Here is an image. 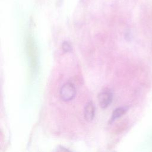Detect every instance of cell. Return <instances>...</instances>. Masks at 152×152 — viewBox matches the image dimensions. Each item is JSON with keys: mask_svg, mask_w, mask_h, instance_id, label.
<instances>
[{"mask_svg": "<svg viewBox=\"0 0 152 152\" xmlns=\"http://www.w3.org/2000/svg\"><path fill=\"white\" fill-rule=\"evenodd\" d=\"M59 95L63 101L69 102L73 100L76 95L75 86L69 82L65 83L60 88Z\"/></svg>", "mask_w": 152, "mask_h": 152, "instance_id": "obj_1", "label": "cell"}, {"mask_svg": "<svg viewBox=\"0 0 152 152\" xmlns=\"http://www.w3.org/2000/svg\"><path fill=\"white\" fill-rule=\"evenodd\" d=\"M113 94L109 89H104L98 96V101L100 106L102 109L107 108L112 103Z\"/></svg>", "mask_w": 152, "mask_h": 152, "instance_id": "obj_2", "label": "cell"}, {"mask_svg": "<svg viewBox=\"0 0 152 152\" xmlns=\"http://www.w3.org/2000/svg\"><path fill=\"white\" fill-rule=\"evenodd\" d=\"M96 107L94 103L90 101L85 106L84 109V117L87 122H91L93 120L95 116Z\"/></svg>", "mask_w": 152, "mask_h": 152, "instance_id": "obj_3", "label": "cell"}, {"mask_svg": "<svg viewBox=\"0 0 152 152\" xmlns=\"http://www.w3.org/2000/svg\"><path fill=\"white\" fill-rule=\"evenodd\" d=\"M126 110H127V107H119L115 109L112 114L110 121H114L116 119L120 118L123 115H124V113L126 112Z\"/></svg>", "mask_w": 152, "mask_h": 152, "instance_id": "obj_4", "label": "cell"}, {"mask_svg": "<svg viewBox=\"0 0 152 152\" xmlns=\"http://www.w3.org/2000/svg\"><path fill=\"white\" fill-rule=\"evenodd\" d=\"M62 49H63L64 51H65V52H70V51H71V50H72L71 45L70 43H69V42H64L62 43Z\"/></svg>", "mask_w": 152, "mask_h": 152, "instance_id": "obj_5", "label": "cell"}]
</instances>
